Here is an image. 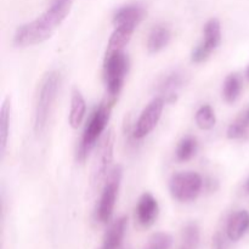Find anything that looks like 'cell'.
<instances>
[{
    "label": "cell",
    "mask_w": 249,
    "mask_h": 249,
    "mask_svg": "<svg viewBox=\"0 0 249 249\" xmlns=\"http://www.w3.org/2000/svg\"><path fill=\"white\" fill-rule=\"evenodd\" d=\"M70 10L71 1H53L38 18L17 28L14 36V44L19 48H26L46 41L65 21Z\"/></svg>",
    "instance_id": "1"
},
{
    "label": "cell",
    "mask_w": 249,
    "mask_h": 249,
    "mask_svg": "<svg viewBox=\"0 0 249 249\" xmlns=\"http://www.w3.org/2000/svg\"><path fill=\"white\" fill-rule=\"evenodd\" d=\"M61 75L57 71H51L43 79L40 89L38 92L36 109H34V123L33 129L36 136L43 135L46 130L51 112H53V104L57 97L60 90Z\"/></svg>",
    "instance_id": "2"
},
{
    "label": "cell",
    "mask_w": 249,
    "mask_h": 249,
    "mask_svg": "<svg viewBox=\"0 0 249 249\" xmlns=\"http://www.w3.org/2000/svg\"><path fill=\"white\" fill-rule=\"evenodd\" d=\"M112 106L113 105L106 100L97 108H95V111L90 116L77 151V160L79 162H85L89 153L96 146L100 136L102 135L109 122Z\"/></svg>",
    "instance_id": "3"
},
{
    "label": "cell",
    "mask_w": 249,
    "mask_h": 249,
    "mask_svg": "<svg viewBox=\"0 0 249 249\" xmlns=\"http://www.w3.org/2000/svg\"><path fill=\"white\" fill-rule=\"evenodd\" d=\"M129 68L128 56L123 51L106 53L104 66L105 83L107 89V101L114 105L125 80Z\"/></svg>",
    "instance_id": "4"
},
{
    "label": "cell",
    "mask_w": 249,
    "mask_h": 249,
    "mask_svg": "<svg viewBox=\"0 0 249 249\" xmlns=\"http://www.w3.org/2000/svg\"><path fill=\"white\" fill-rule=\"evenodd\" d=\"M122 178H123V168L121 164L114 165L107 175V180L105 182L104 190H102L101 197H100L96 208V219L101 224L108 223L113 215Z\"/></svg>",
    "instance_id": "5"
},
{
    "label": "cell",
    "mask_w": 249,
    "mask_h": 249,
    "mask_svg": "<svg viewBox=\"0 0 249 249\" xmlns=\"http://www.w3.org/2000/svg\"><path fill=\"white\" fill-rule=\"evenodd\" d=\"M203 187V180L198 173L181 172L170 178L169 190L173 198L187 203L198 197Z\"/></svg>",
    "instance_id": "6"
},
{
    "label": "cell",
    "mask_w": 249,
    "mask_h": 249,
    "mask_svg": "<svg viewBox=\"0 0 249 249\" xmlns=\"http://www.w3.org/2000/svg\"><path fill=\"white\" fill-rule=\"evenodd\" d=\"M165 101L163 97H155L151 102H148L147 106L143 108L139 117L138 122L134 129V138L143 139L157 126L160 117H162L163 109H164Z\"/></svg>",
    "instance_id": "7"
},
{
    "label": "cell",
    "mask_w": 249,
    "mask_h": 249,
    "mask_svg": "<svg viewBox=\"0 0 249 249\" xmlns=\"http://www.w3.org/2000/svg\"><path fill=\"white\" fill-rule=\"evenodd\" d=\"M113 131L108 130L97 150L96 157H95L94 168L91 173V181L94 185H99L109 173V165L113 160Z\"/></svg>",
    "instance_id": "8"
},
{
    "label": "cell",
    "mask_w": 249,
    "mask_h": 249,
    "mask_svg": "<svg viewBox=\"0 0 249 249\" xmlns=\"http://www.w3.org/2000/svg\"><path fill=\"white\" fill-rule=\"evenodd\" d=\"M160 206L155 197L148 192L141 195L135 208V216L138 223L143 228H150L158 218Z\"/></svg>",
    "instance_id": "9"
},
{
    "label": "cell",
    "mask_w": 249,
    "mask_h": 249,
    "mask_svg": "<svg viewBox=\"0 0 249 249\" xmlns=\"http://www.w3.org/2000/svg\"><path fill=\"white\" fill-rule=\"evenodd\" d=\"M126 226H128V218L126 216H121L117 220H114L105 233L101 249H119L124 240Z\"/></svg>",
    "instance_id": "10"
},
{
    "label": "cell",
    "mask_w": 249,
    "mask_h": 249,
    "mask_svg": "<svg viewBox=\"0 0 249 249\" xmlns=\"http://www.w3.org/2000/svg\"><path fill=\"white\" fill-rule=\"evenodd\" d=\"M249 229V213L247 211H238L230 216L226 226V235L232 242L240 241Z\"/></svg>",
    "instance_id": "11"
},
{
    "label": "cell",
    "mask_w": 249,
    "mask_h": 249,
    "mask_svg": "<svg viewBox=\"0 0 249 249\" xmlns=\"http://www.w3.org/2000/svg\"><path fill=\"white\" fill-rule=\"evenodd\" d=\"M145 9L142 6H140V5H125V6L121 7L114 14L113 23L114 26H119V24H133V26L138 27L139 23L145 18Z\"/></svg>",
    "instance_id": "12"
},
{
    "label": "cell",
    "mask_w": 249,
    "mask_h": 249,
    "mask_svg": "<svg viewBox=\"0 0 249 249\" xmlns=\"http://www.w3.org/2000/svg\"><path fill=\"white\" fill-rule=\"evenodd\" d=\"M135 28L136 27L133 26V24H119V26H116L113 33L109 36L106 53L123 51L124 46L130 41Z\"/></svg>",
    "instance_id": "13"
},
{
    "label": "cell",
    "mask_w": 249,
    "mask_h": 249,
    "mask_svg": "<svg viewBox=\"0 0 249 249\" xmlns=\"http://www.w3.org/2000/svg\"><path fill=\"white\" fill-rule=\"evenodd\" d=\"M170 29L164 24H157L148 34L147 50L150 53H157L165 48L170 41Z\"/></svg>",
    "instance_id": "14"
},
{
    "label": "cell",
    "mask_w": 249,
    "mask_h": 249,
    "mask_svg": "<svg viewBox=\"0 0 249 249\" xmlns=\"http://www.w3.org/2000/svg\"><path fill=\"white\" fill-rule=\"evenodd\" d=\"M182 82H184V79H182V75L180 73L173 72L168 74L160 85V97H163L168 104H173V102L177 101L178 92L181 88Z\"/></svg>",
    "instance_id": "15"
},
{
    "label": "cell",
    "mask_w": 249,
    "mask_h": 249,
    "mask_svg": "<svg viewBox=\"0 0 249 249\" xmlns=\"http://www.w3.org/2000/svg\"><path fill=\"white\" fill-rule=\"evenodd\" d=\"M85 113H87V102L83 97L82 92L78 89H74L72 92L71 99V111H70V125L73 129L79 128L80 124L84 121Z\"/></svg>",
    "instance_id": "16"
},
{
    "label": "cell",
    "mask_w": 249,
    "mask_h": 249,
    "mask_svg": "<svg viewBox=\"0 0 249 249\" xmlns=\"http://www.w3.org/2000/svg\"><path fill=\"white\" fill-rule=\"evenodd\" d=\"M202 43L213 53L221 43V24L218 18H211L207 21L203 28V40Z\"/></svg>",
    "instance_id": "17"
},
{
    "label": "cell",
    "mask_w": 249,
    "mask_h": 249,
    "mask_svg": "<svg viewBox=\"0 0 249 249\" xmlns=\"http://www.w3.org/2000/svg\"><path fill=\"white\" fill-rule=\"evenodd\" d=\"M10 119H11V101L10 97L4 99L0 109V152L1 156L5 155L9 140L10 133Z\"/></svg>",
    "instance_id": "18"
},
{
    "label": "cell",
    "mask_w": 249,
    "mask_h": 249,
    "mask_svg": "<svg viewBox=\"0 0 249 249\" xmlns=\"http://www.w3.org/2000/svg\"><path fill=\"white\" fill-rule=\"evenodd\" d=\"M242 92V80L237 73H232L226 77L223 84V97L228 104H233L238 100Z\"/></svg>",
    "instance_id": "19"
},
{
    "label": "cell",
    "mask_w": 249,
    "mask_h": 249,
    "mask_svg": "<svg viewBox=\"0 0 249 249\" xmlns=\"http://www.w3.org/2000/svg\"><path fill=\"white\" fill-rule=\"evenodd\" d=\"M197 150H198V143L196 139L194 136H185L178 143L175 156L179 162H187L196 156Z\"/></svg>",
    "instance_id": "20"
},
{
    "label": "cell",
    "mask_w": 249,
    "mask_h": 249,
    "mask_svg": "<svg viewBox=\"0 0 249 249\" xmlns=\"http://www.w3.org/2000/svg\"><path fill=\"white\" fill-rule=\"evenodd\" d=\"M195 118H196L197 126L202 130H211L215 126V112L212 108L211 105H203L202 107H199Z\"/></svg>",
    "instance_id": "21"
},
{
    "label": "cell",
    "mask_w": 249,
    "mask_h": 249,
    "mask_svg": "<svg viewBox=\"0 0 249 249\" xmlns=\"http://www.w3.org/2000/svg\"><path fill=\"white\" fill-rule=\"evenodd\" d=\"M173 246V237L168 232H156L148 238L142 249H170Z\"/></svg>",
    "instance_id": "22"
},
{
    "label": "cell",
    "mask_w": 249,
    "mask_h": 249,
    "mask_svg": "<svg viewBox=\"0 0 249 249\" xmlns=\"http://www.w3.org/2000/svg\"><path fill=\"white\" fill-rule=\"evenodd\" d=\"M182 241L185 248L196 249L199 243V228L196 223H189L182 230Z\"/></svg>",
    "instance_id": "23"
},
{
    "label": "cell",
    "mask_w": 249,
    "mask_h": 249,
    "mask_svg": "<svg viewBox=\"0 0 249 249\" xmlns=\"http://www.w3.org/2000/svg\"><path fill=\"white\" fill-rule=\"evenodd\" d=\"M248 128L249 123L247 119L245 117H240L233 123L230 124L226 134H228V138L231 139V140H238V139H242L243 136L247 135Z\"/></svg>",
    "instance_id": "24"
},
{
    "label": "cell",
    "mask_w": 249,
    "mask_h": 249,
    "mask_svg": "<svg viewBox=\"0 0 249 249\" xmlns=\"http://www.w3.org/2000/svg\"><path fill=\"white\" fill-rule=\"evenodd\" d=\"M212 55V51L204 45L203 43H199L191 53V61L195 63H202L208 60L209 56Z\"/></svg>",
    "instance_id": "25"
},
{
    "label": "cell",
    "mask_w": 249,
    "mask_h": 249,
    "mask_svg": "<svg viewBox=\"0 0 249 249\" xmlns=\"http://www.w3.org/2000/svg\"><path fill=\"white\" fill-rule=\"evenodd\" d=\"M245 118L247 119V122L249 123V107H248V109L247 111H246V114H245Z\"/></svg>",
    "instance_id": "26"
},
{
    "label": "cell",
    "mask_w": 249,
    "mask_h": 249,
    "mask_svg": "<svg viewBox=\"0 0 249 249\" xmlns=\"http://www.w3.org/2000/svg\"><path fill=\"white\" fill-rule=\"evenodd\" d=\"M53 1H71V0H53Z\"/></svg>",
    "instance_id": "27"
},
{
    "label": "cell",
    "mask_w": 249,
    "mask_h": 249,
    "mask_svg": "<svg viewBox=\"0 0 249 249\" xmlns=\"http://www.w3.org/2000/svg\"><path fill=\"white\" fill-rule=\"evenodd\" d=\"M247 77H248V79H249V67H248V70H247Z\"/></svg>",
    "instance_id": "28"
},
{
    "label": "cell",
    "mask_w": 249,
    "mask_h": 249,
    "mask_svg": "<svg viewBox=\"0 0 249 249\" xmlns=\"http://www.w3.org/2000/svg\"><path fill=\"white\" fill-rule=\"evenodd\" d=\"M248 191H249V181H248Z\"/></svg>",
    "instance_id": "29"
},
{
    "label": "cell",
    "mask_w": 249,
    "mask_h": 249,
    "mask_svg": "<svg viewBox=\"0 0 249 249\" xmlns=\"http://www.w3.org/2000/svg\"><path fill=\"white\" fill-rule=\"evenodd\" d=\"M182 249H187V248H185V247H184V248H182Z\"/></svg>",
    "instance_id": "30"
}]
</instances>
